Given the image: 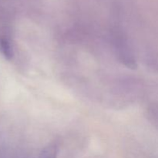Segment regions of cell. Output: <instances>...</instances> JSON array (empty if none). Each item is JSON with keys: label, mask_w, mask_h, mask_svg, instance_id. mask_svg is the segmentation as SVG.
Wrapping results in <instances>:
<instances>
[{"label": "cell", "mask_w": 158, "mask_h": 158, "mask_svg": "<svg viewBox=\"0 0 158 158\" xmlns=\"http://www.w3.org/2000/svg\"><path fill=\"white\" fill-rule=\"evenodd\" d=\"M57 148L55 145H49L42 151L39 158H56Z\"/></svg>", "instance_id": "1"}]
</instances>
